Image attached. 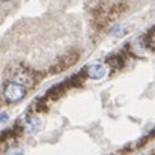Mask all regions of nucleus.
<instances>
[{
    "instance_id": "f257e3e1",
    "label": "nucleus",
    "mask_w": 155,
    "mask_h": 155,
    "mask_svg": "<svg viewBox=\"0 0 155 155\" xmlns=\"http://www.w3.org/2000/svg\"><path fill=\"white\" fill-rule=\"evenodd\" d=\"M26 94H27V87L15 81H9L3 87V98L8 103H18L26 97Z\"/></svg>"
},
{
    "instance_id": "f03ea898",
    "label": "nucleus",
    "mask_w": 155,
    "mask_h": 155,
    "mask_svg": "<svg viewBox=\"0 0 155 155\" xmlns=\"http://www.w3.org/2000/svg\"><path fill=\"white\" fill-rule=\"evenodd\" d=\"M11 81H15V83H20L23 86H30L33 84V74L32 71L29 69H24V68H17L14 71H11Z\"/></svg>"
},
{
    "instance_id": "7ed1b4c3",
    "label": "nucleus",
    "mask_w": 155,
    "mask_h": 155,
    "mask_svg": "<svg viewBox=\"0 0 155 155\" xmlns=\"http://www.w3.org/2000/svg\"><path fill=\"white\" fill-rule=\"evenodd\" d=\"M108 71H110L108 65H105V63H94V65H91L86 69V75L89 78H92V80H101L108 74Z\"/></svg>"
},
{
    "instance_id": "20e7f679",
    "label": "nucleus",
    "mask_w": 155,
    "mask_h": 155,
    "mask_svg": "<svg viewBox=\"0 0 155 155\" xmlns=\"http://www.w3.org/2000/svg\"><path fill=\"white\" fill-rule=\"evenodd\" d=\"M23 125L29 133H38L42 128V120L38 116H26L23 120Z\"/></svg>"
},
{
    "instance_id": "39448f33",
    "label": "nucleus",
    "mask_w": 155,
    "mask_h": 155,
    "mask_svg": "<svg viewBox=\"0 0 155 155\" xmlns=\"http://www.w3.org/2000/svg\"><path fill=\"white\" fill-rule=\"evenodd\" d=\"M130 29H131V26H128V24H117V26H114L110 30V35L116 36V38H122V36H125L128 33Z\"/></svg>"
},
{
    "instance_id": "423d86ee",
    "label": "nucleus",
    "mask_w": 155,
    "mask_h": 155,
    "mask_svg": "<svg viewBox=\"0 0 155 155\" xmlns=\"http://www.w3.org/2000/svg\"><path fill=\"white\" fill-rule=\"evenodd\" d=\"M65 91V84L63 83H60V84H57V86H54L51 87L48 92H47V95L48 97H51V98H57V97H60V94Z\"/></svg>"
},
{
    "instance_id": "0eeeda50",
    "label": "nucleus",
    "mask_w": 155,
    "mask_h": 155,
    "mask_svg": "<svg viewBox=\"0 0 155 155\" xmlns=\"http://www.w3.org/2000/svg\"><path fill=\"white\" fill-rule=\"evenodd\" d=\"M8 113H0V124H3V122H6L8 120Z\"/></svg>"
},
{
    "instance_id": "6e6552de",
    "label": "nucleus",
    "mask_w": 155,
    "mask_h": 155,
    "mask_svg": "<svg viewBox=\"0 0 155 155\" xmlns=\"http://www.w3.org/2000/svg\"><path fill=\"white\" fill-rule=\"evenodd\" d=\"M0 2H3V3H6V2H11V0H0Z\"/></svg>"
}]
</instances>
